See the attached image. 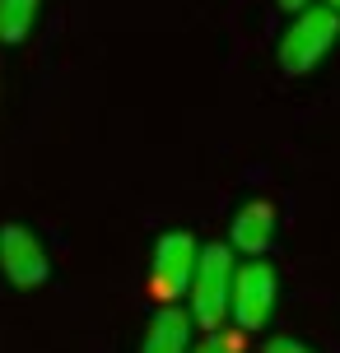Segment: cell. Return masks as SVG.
Segmentation results:
<instances>
[{"instance_id": "2", "label": "cell", "mask_w": 340, "mask_h": 353, "mask_svg": "<svg viewBox=\"0 0 340 353\" xmlns=\"http://www.w3.org/2000/svg\"><path fill=\"white\" fill-rule=\"evenodd\" d=\"M340 37V14L331 5H308L289 19V28L280 33V65L285 74H308L322 61Z\"/></svg>"}, {"instance_id": "5", "label": "cell", "mask_w": 340, "mask_h": 353, "mask_svg": "<svg viewBox=\"0 0 340 353\" xmlns=\"http://www.w3.org/2000/svg\"><path fill=\"white\" fill-rule=\"evenodd\" d=\"M0 270H5V279L19 283V288H37V283L47 279V247L37 242L28 228H19V223H5L0 228Z\"/></svg>"}, {"instance_id": "6", "label": "cell", "mask_w": 340, "mask_h": 353, "mask_svg": "<svg viewBox=\"0 0 340 353\" xmlns=\"http://www.w3.org/2000/svg\"><path fill=\"white\" fill-rule=\"evenodd\" d=\"M270 242H275V205L270 200H247L229 223V247L243 251V256H266Z\"/></svg>"}, {"instance_id": "11", "label": "cell", "mask_w": 340, "mask_h": 353, "mask_svg": "<svg viewBox=\"0 0 340 353\" xmlns=\"http://www.w3.org/2000/svg\"><path fill=\"white\" fill-rule=\"evenodd\" d=\"M312 0H280V10H289V14H299V10H308Z\"/></svg>"}, {"instance_id": "12", "label": "cell", "mask_w": 340, "mask_h": 353, "mask_svg": "<svg viewBox=\"0 0 340 353\" xmlns=\"http://www.w3.org/2000/svg\"><path fill=\"white\" fill-rule=\"evenodd\" d=\"M322 5H331V10H336V14H340V0H322Z\"/></svg>"}, {"instance_id": "9", "label": "cell", "mask_w": 340, "mask_h": 353, "mask_svg": "<svg viewBox=\"0 0 340 353\" xmlns=\"http://www.w3.org/2000/svg\"><path fill=\"white\" fill-rule=\"evenodd\" d=\"M191 353H243V330H205V339L191 344Z\"/></svg>"}, {"instance_id": "8", "label": "cell", "mask_w": 340, "mask_h": 353, "mask_svg": "<svg viewBox=\"0 0 340 353\" xmlns=\"http://www.w3.org/2000/svg\"><path fill=\"white\" fill-rule=\"evenodd\" d=\"M37 5L42 0H0V42H23L37 23Z\"/></svg>"}, {"instance_id": "10", "label": "cell", "mask_w": 340, "mask_h": 353, "mask_svg": "<svg viewBox=\"0 0 340 353\" xmlns=\"http://www.w3.org/2000/svg\"><path fill=\"white\" fill-rule=\"evenodd\" d=\"M266 353H317V349H308L303 339H289V335H275V339H266Z\"/></svg>"}, {"instance_id": "4", "label": "cell", "mask_w": 340, "mask_h": 353, "mask_svg": "<svg viewBox=\"0 0 340 353\" xmlns=\"http://www.w3.org/2000/svg\"><path fill=\"white\" fill-rule=\"evenodd\" d=\"M275 298H280V279L266 261L252 256L247 265H238V279H233V321H238V330H261L275 316Z\"/></svg>"}, {"instance_id": "7", "label": "cell", "mask_w": 340, "mask_h": 353, "mask_svg": "<svg viewBox=\"0 0 340 353\" xmlns=\"http://www.w3.org/2000/svg\"><path fill=\"white\" fill-rule=\"evenodd\" d=\"M191 325L196 316L182 312V307H159L149 330H144L140 353H191Z\"/></svg>"}, {"instance_id": "3", "label": "cell", "mask_w": 340, "mask_h": 353, "mask_svg": "<svg viewBox=\"0 0 340 353\" xmlns=\"http://www.w3.org/2000/svg\"><path fill=\"white\" fill-rule=\"evenodd\" d=\"M200 265V242L191 232H163L154 242V265H149V293L159 307H178L182 293H191Z\"/></svg>"}, {"instance_id": "1", "label": "cell", "mask_w": 340, "mask_h": 353, "mask_svg": "<svg viewBox=\"0 0 340 353\" xmlns=\"http://www.w3.org/2000/svg\"><path fill=\"white\" fill-rule=\"evenodd\" d=\"M233 279H238V265H233V247H200V265L196 279H191V316L200 330H224V321L233 316Z\"/></svg>"}]
</instances>
